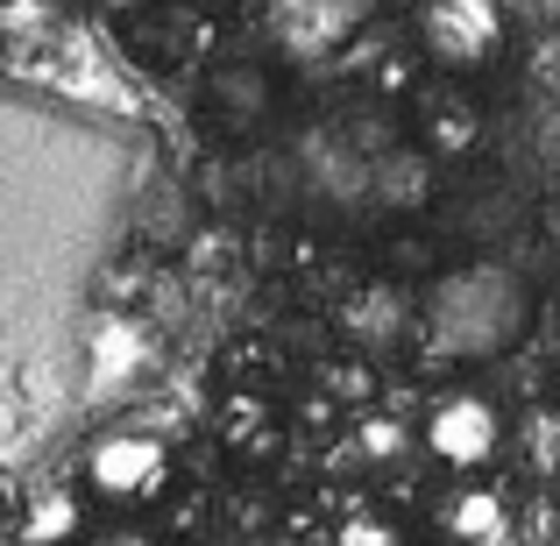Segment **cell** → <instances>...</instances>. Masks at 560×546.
I'll use <instances>...</instances> for the list:
<instances>
[{"label":"cell","mask_w":560,"mask_h":546,"mask_svg":"<svg viewBox=\"0 0 560 546\" xmlns=\"http://www.w3.org/2000/svg\"><path fill=\"white\" fill-rule=\"evenodd\" d=\"M171 448L156 433H100L85 448V497L93 504H114V511H142L156 497H171Z\"/></svg>","instance_id":"6da1fadb"},{"label":"cell","mask_w":560,"mask_h":546,"mask_svg":"<svg viewBox=\"0 0 560 546\" xmlns=\"http://www.w3.org/2000/svg\"><path fill=\"white\" fill-rule=\"evenodd\" d=\"M85 546H156L150 533H136V525H114V533H93Z\"/></svg>","instance_id":"ba28073f"},{"label":"cell","mask_w":560,"mask_h":546,"mask_svg":"<svg viewBox=\"0 0 560 546\" xmlns=\"http://www.w3.org/2000/svg\"><path fill=\"white\" fill-rule=\"evenodd\" d=\"M355 448L370 454V462H405V454L419 448V433H411V426H397V419H383V411H370V419L355 426Z\"/></svg>","instance_id":"8992f818"},{"label":"cell","mask_w":560,"mask_h":546,"mask_svg":"<svg viewBox=\"0 0 560 546\" xmlns=\"http://www.w3.org/2000/svg\"><path fill=\"white\" fill-rule=\"evenodd\" d=\"M14 546H85V497L79 490H36L22 504Z\"/></svg>","instance_id":"277c9868"},{"label":"cell","mask_w":560,"mask_h":546,"mask_svg":"<svg viewBox=\"0 0 560 546\" xmlns=\"http://www.w3.org/2000/svg\"><path fill=\"white\" fill-rule=\"evenodd\" d=\"M327 391H341V397H355V405H362V397H370V369H362V362L327 369Z\"/></svg>","instance_id":"52a82bcc"},{"label":"cell","mask_w":560,"mask_h":546,"mask_svg":"<svg viewBox=\"0 0 560 546\" xmlns=\"http://www.w3.org/2000/svg\"><path fill=\"white\" fill-rule=\"evenodd\" d=\"M334 546H411V533L390 511H348V519L334 525Z\"/></svg>","instance_id":"5b68a950"},{"label":"cell","mask_w":560,"mask_h":546,"mask_svg":"<svg viewBox=\"0 0 560 546\" xmlns=\"http://www.w3.org/2000/svg\"><path fill=\"white\" fill-rule=\"evenodd\" d=\"M440 525H447L454 546H511V504L497 483H468L440 504Z\"/></svg>","instance_id":"3957f363"},{"label":"cell","mask_w":560,"mask_h":546,"mask_svg":"<svg viewBox=\"0 0 560 546\" xmlns=\"http://www.w3.org/2000/svg\"><path fill=\"white\" fill-rule=\"evenodd\" d=\"M419 454H433V462L454 468V476L490 468L497 454H504V411H497V397L447 391L433 411H425V426H419Z\"/></svg>","instance_id":"7a4b0ae2"}]
</instances>
